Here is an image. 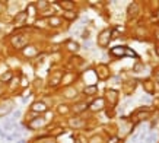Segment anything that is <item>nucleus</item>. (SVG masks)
Masks as SVG:
<instances>
[{"instance_id": "6", "label": "nucleus", "mask_w": 159, "mask_h": 143, "mask_svg": "<svg viewBox=\"0 0 159 143\" xmlns=\"http://www.w3.org/2000/svg\"><path fill=\"white\" fill-rule=\"evenodd\" d=\"M85 108H86V104H77L76 107H75V111H76V113H80V111L85 110Z\"/></svg>"}, {"instance_id": "8", "label": "nucleus", "mask_w": 159, "mask_h": 143, "mask_svg": "<svg viewBox=\"0 0 159 143\" xmlns=\"http://www.w3.org/2000/svg\"><path fill=\"white\" fill-rule=\"evenodd\" d=\"M155 140H156V134H155V133H152V134H150V136H149V137H148V140H146V143H153Z\"/></svg>"}, {"instance_id": "14", "label": "nucleus", "mask_w": 159, "mask_h": 143, "mask_svg": "<svg viewBox=\"0 0 159 143\" xmlns=\"http://www.w3.org/2000/svg\"><path fill=\"white\" fill-rule=\"evenodd\" d=\"M66 16H67V19H75V18H76V15L75 13H69V12L66 13Z\"/></svg>"}, {"instance_id": "11", "label": "nucleus", "mask_w": 159, "mask_h": 143, "mask_svg": "<svg viewBox=\"0 0 159 143\" xmlns=\"http://www.w3.org/2000/svg\"><path fill=\"white\" fill-rule=\"evenodd\" d=\"M95 91H97V88H95V86H89L88 89H85L86 94H92V92H95Z\"/></svg>"}, {"instance_id": "13", "label": "nucleus", "mask_w": 159, "mask_h": 143, "mask_svg": "<svg viewBox=\"0 0 159 143\" xmlns=\"http://www.w3.org/2000/svg\"><path fill=\"white\" fill-rule=\"evenodd\" d=\"M102 107V101H99V102H97V104L92 105V108H101Z\"/></svg>"}, {"instance_id": "5", "label": "nucleus", "mask_w": 159, "mask_h": 143, "mask_svg": "<svg viewBox=\"0 0 159 143\" xmlns=\"http://www.w3.org/2000/svg\"><path fill=\"white\" fill-rule=\"evenodd\" d=\"M60 5H61L64 9H72V7H73V3H72V2H61Z\"/></svg>"}, {"instance_id": "17", "label": "nucleus", "mask_w": 159, "mask_h": 143, "mask_svg": "<svg viewBox=\"0 0 159 143\" xmlns=\"http://www.w3.org/2000/svg\"><path fill=\"white\" fill-rule=\"evenodd\" d=\"M108 143H117V137H112L108 140Z\"/></svg>"}, {"instance_id": "2", "label": "nucleus", "mask_w": 159, "mask_h": 143, "mask_svg": "<svg viewBox=\"0 0 159 143\" xmlns=\"http://www.w3.org/2000/svg\"><path fill=\"white\" fill-rule=\"evenodd\" d=\"M47 110V107H45V104L44 102H35L34 105H32V111H38V113H43V111Z\"/></svg>"}, {"instance_id": "21", "label": "nucleus", "mask_w": 159, "mask_h": 143, "mask_svg": "<svg viewBox=\"0 0 159 143\" xmlns=\"http://www.w3.org/2000/svg\"><path fill=\"white\" fill-rule=\"evenodd\" d=\"M156 76H158V81H159V73H158V75H156Z\"/></svg>"}, {"instance_id": "12", "label": "nucleus", "mask_w": 159, "mask_h": 143, "mask_svg": "<svg viewBox=\"0 0 159 143\" xmlns=\"http://www.w3.org/2000/svg\"><path fill=\"white\" fill-rule=\"evenodd\" d=\"M25 16H26V13H19L18 16H16V21H19V22H20V21H24Z\"/></svg>"}, {"instance_id": "10", "label": "nucleus", "mask_w": 159, "mask_h": 143, "mask_svg": "<svg viewBox=\"0 0 159 143\" xmlns=\"http://www.w3.org/2000/svg\"><path fill=\"white\" fill-rule=\"evenodd\" d=\"M69 48L73 50V51H76L77 48H79V45H77V44H73V43H69Z\"/></svg>"}, {"instance_id": "18", "label": "nucleus", "mask_w": 159, "mask_h": 143, "mask_svg": "<svg viewBox=\"0 0 159 143\" xmlns=\"http://www.w3.org/2000/svg\"><path fill=\"white\" fill-rule=\"evenodd\" d=\"M19 115H20V111H16V113H15V114H13V118H18Z\"/></svg>"}, {"instance_id": "7", "label": "nucleus", "mask_w": 159, "mask_h": 143, "mask_svg": "<svg viewBox=\"0 0 159 143\" xmlns=\"http://www.w3.org/2000/svg\"><path fill=\"white\" fill-rule=\"evenodd\" d=\"M10 77H12V73H10V72H7V73H5V75L2 76V81H3V82H9Z\"/></svg>"}, {"instance_id": "16", "label": "nucleus", "mask_w": 159, "mask_h": 143, "mask_svg": "<svg viewBox=\"0 0 159 143\" xmlns=\"http://www.w3.org/2000/svg\"><path fill=\"white\" fill-rule=\"evenodd\" d=\"M50 24H51V25H58V24H60V21H58V19H50Z\"/></svg>"}, {"instance_id": "15", "label": "nucleus", "mask_w": 159, "mask_h": 143, "mask_svg": "<svg viewBox=\"0 0 159 143\" xmlns=\"http://www.w3.org/2000/svg\"><path fill=\"white\" fill-rule=\"evenodd\" d=\"M58 111H60V113H67V107H58Z\"/></svg>"}, {"instance_id": "22", "label": "nucleus", "mask_w": 159, "mask_h": 143, "mask_svg": "<svg viewBox=\"0 0 159 143\" xmlns=\"http://www.w3.org/2000/svg\"><path fill=\"white\" fill-rule=\"evenodd\" d=\"M158 54H159V48H158Z\"/></svg>"}, {"instance_id": "3", "label": "nucleus", "mask_w": 159, "mask_h": 143, "mask_svg": "<svg viewBox=\"0 0 159 143\" xmlns=\"http://www.w3.org/2000/svg\"><path fill=\"white\" fill-rule=\"evenodd\" d=\"M41 126H44V120L43 118H37L32 121V124L29 126L31 129H38V127H41Z\"/></svg>"}, {"instance_id": "4", "label": "nucleus", "mask_w": 159, "mask_h": 143, "mask_svg": "<svg viewBox=\"0 0 159 143\" xmlns=\"http://www.w3.org/2000/svg\"><path fill=\"white\" fill-rule=\"evenodd\" d=\"M112 54H114V56H123V54H124V48H121V47L112 48Z\"/></svg>"}, {"instance_id": "19", "label": "nucleus", "mask_w": 159, "mask_h": 143, "mask_svg": "<svg viewBox=\"0 0 159 143\" xmlns=\"http://www.w3.org/2000/svg\"><path fill=\"white\" fill-rule=\"evenodd\" d=\"M127 53H129V56H131V57H134V56H136V54L131 51V50H127Z\"/></svg>"}, {"instance_id": "9", "label": "nucleus", "mask_w": 159, "mask_h": 143, "mask_svg": "<svg viewBox=\"0 0 159 143\" xmlns=\"http://www.w3.org/2000/svg\"><path fill=\"white\" fill-rule=\"evenodd\" d=\"M15 127V124H12V123H5L3 124V129L5 130H12Z\"/></svg>"}, {"instance_id": "1", "label": "nucleus", "mask_w": 159, "mask_h": 143, "mask_svg": "<svg viewBox=\"0 0 159 143\" xmlns=\"http://www.w3.org/2000/svg\"><path fill=\"white\" fill-rule=\"evenodd\" d=\"M108 37H110V31H104V32L99 34V41H101V45H107V44H108Z\"/></svg>"}, {"instance_id": "20", "label": "nucleus", "mask_w": 159, "mask_h": 143, "mask_svg": "<svg viewBox=\"0 0 159 143\" xmlns=\"http://www.w3.org/2000/svg\"><path fill=\"white\" fill-rule=\"evenodd\" d=\"M0 137H6V134H5V131L0 129Z\"/></svg>"}]
</instances>
